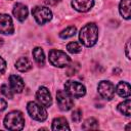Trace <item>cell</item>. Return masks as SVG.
Instances as JSON below:
<instances>
[{
  "label": "cell",
  "mask_w": 131,
  "mask_h": 131,
  "mask_svg": "<svg viewBox=\"0 0 131 131\" xmlns=\"http://www.w3.org/2000/svg\"><path fill=\"white\" fill-rule=\"evenodd\" d=\"M79 39L83 45L86 47H91L95 45L98 39V28L94 23H89L85 25L79 34Z\"/></svg>",
  "instance_id": "6da1fadb"
},
{
  "label": "cell",
  "mask_w": 131,
  "mask_h": 131,
  "mask_svg": "<svg viewBox=\"0 0 131 131\" xmlns=\"http://www.w3.org/2000/svg\"><path fill=\"white\" fill-rule=\"evenodd\" d=\"M4 126L8 130H21L25 126V119L19 111H12L4 118Z\"/></svg>",
  "instance_id": "7a4b0ae2"
},
{
  "label": "cell",
  "mask_w": 131,
  "mask_h": 131,
  "mask_svg": "<svg viewBox=\"0 0 131 131\" xmlns=\"http://www.w3.org/2000/svg\"><path fill=\"white\" fill-rule=\"evenodd\" d=\"M49 61L54 67L64 68L69 66V63L71 62V58L66 54V52L61 50L52 49L49 51Z\"/></svg>",
  "instance_id": "3957f363"
},
{
  "label": "cell",
  "mask_w": 131,
  "mask_h": 131,
  "mask_svg": "<svg viewBox=\"0 0 131 131\" xmlns=\"http://www.w3.org/2000/svg\"><path fill=\"white\" fill-rule=\"evenodd\" d=\"M27 111L30 115V117L36 121H40L43 122L46 120L47 118V112L46 110L43 107V105L38 104L35 101H30L27 105Z\"/></svg>",
  "instance_id": "277c9868"
},
{
  "label": "cell",
  "mask_w": 131,
  "mask_h": 131,
  "mask_svg": "<svg viewBox=\"0 0 131 131\" xmlns=\"http://www.w3.org/2000/svg\"><path fill=\"white\" fill-rule=\"evenodd\" d=\"M64 89H66V92L70 96L75 97V98L82 97L86 93V89L83 84H81L77 81H72V80H69L66 82Z\"/></svg>",
  "instance_id": "5b68a950"
},
{
  "label": "cell",
  "mask_w": 131,
  "mask_h": 131,
  "mask_svg": "<svg viewBox=\"0 0 131 131\" xmlns=\"http://www.w3.org/2000/svg\"><path fill=\"white\" fill-rule=\"evenodd\" d=\"M32 14L39 25H44L52 18L51 10L44 6H35L32 9Z\"/></svg>",
  "instance_id": "8992f818"
},
{
  "label": "cell",
  "mask_w": 131,
  "mask_h": 131,
  "mask_svg": "<svg viewBox=\"0 0 131 131\" xmlns=\"http://www.w3.org/2000/svg\"><path fill=\"white\" fill-rule=\"evenodd\" d=\"M56 101L58 107L61 111H69L74 106V100L72 99V96H70L63 90H58L56 92Z\"/></svg>",
  "instance_id": "52a82bcc"
},
{
  "label": "cell",
  "mask_w": 131,
  "mask_h": 131,
  "mask_svg": "<svg viewBox=\"0 0 131 131\" xmlns=\"http://www.w3.org/2000/svg\"><path fill=\"white\" fill-rule=\"evenodd\" d=\"M98 93L104 99L111 100L115 95V86L110 81H101L98 84Z\"/></svg>",
  "instance_id": "ba28073f"
},
{
  "label": "cell",
  "mask_w": 131,
  "mask_h": 131,
  "mask_svg": "<svg viewBox=\"0 0 131 131\" xmlns=\"http://www.w3.org/2000/svg\"><path fill=\"white\" fill-rule=\"evenodd\" d=\"M14 31L13 23L11 17L8 14L1 13L0 14V33L4 35H10Z\"/></svg>",
  "instance_id": "9c48e42d"
},
{
  "label": "cell",
  "mask_w": 131,
  "mask_h": 131,
  "mask_svg": "<svg viewBox=\"0 0 131 131\" xmlns=\"http://www.w3.org/2000/svg\"><path fill=\"white\" fill-rule=\"evenodd\" d=\"M36 97L38 99V101L45 107H48L52 104V98H51V94L49 92V90L44 87V86H41L37 93H36Z\"/></svg>",
  "instance_id": "30bf717a"
},
{
  "label": "cell",
  "mask_w": 131,
  "mask_h": 131,
  "mask_svg": "<svg viewBox=\"0 0 131 131\" xmlns=\"http://www.w3.org/2000/svg\"><path fill=\"white\" fill-rule=\"evenodd\" d=\"M94 5V0H73L72 6L79 12H87Z\"/></svg>",
  "instance_id": "8fae6325"
},
{
  "label": "cell",
  "mask_w": 131,
  "mask_h": 131,
  "mask_svg": "<svg viewBox=\"0 0 131 131\" xmlns=\"http://www.w3.org/2000/svg\"><path fill=\"white\" fill-rule=\"evenodd\" d=\"M9 85L13 92L20 93L25 88V82L24 80L16 75H11L9 77Z\"/></svg>",
  "instance_id": "7c38bea8"
},
{
  "label": "cell",
  "mask_w": 131,
  "mask_h": 131,
  "mask_svg": "<svg viewBox=\"0 0 131 131\" xmlns=\"http://www.w3.org/2000/svg\"><path fill=\"white\" fill-rule=\"evenodd\" d=\"M12 12H13V15L15 16L16 19H18L19 21H24L27 18L29 11H28V7L25 4H23V3H16L14 5V7H13Z\"/></svg>",
  "instance_id": "4fadbf2b"
},
{
  "label": "cell",
  "mask_w": 131,
  "mask_h": 131,
  "mask_svg": "<svg viewBox=\"0 0 131 131\" xmlns=\"http://www.w3.org/2000/svg\"><path fill=\"white\" fill-rule=\"evenodd\" d=\"M52 130H54V131H64V130H70V127L68 125L67 120L62 117H59V118H55L52 121Z\"/></svg>",
  "instance_id": "5bb4252c"
},
{
  "label": "cell",
  "mask_w": 131,
  "mask_h": 131,
  "mask_svg": "<svg viewBox=\"0 0 131 131\" xmlns=\"http://www.w3.org/2000/svg\"><path fill=\"white\" fill-rule=\"evenodd\" d=\"M130 85L128 82H124V81H121L119 82V84L117 85V88H116V91L117 93L121 96V97H129L130 96Z\"/></svg>",
  "instance_id": "9a60e30c"
},
{
  "label": "cell",
  "mask_w": 131,
  "mask_h": 131,
  "mask_svg": "<svg viewBox=\"0 0 131 131\" xmlns=\"http://www.w3.org/2000/svg\"><path fill=\"white\" fill-rule=\"evenodd\" d=\"M15 68L19 72H28L32 69V62L27 57H20L15 62Z\"/></svg>",
  "instance_id": "2e32d148"
},
{
  "label": "cell",
  "mask_w": 131,
  "mask_h": 131,
  "mask_svg": "<svg viewBox=\"0 0 131 131\" xmlns=\"http://www.w3.org/2000/svg\"><path fill=\"white\" fill-rule=\"evenodd\" d=\"M130 2L131 0H121L120 2V13L125 19L130 18Z\"/></svg>",
  "instance_id": "e0dca14e"
},
{
  "label": "cell",
  "mask_w": 131,
  "mask_h": 131,
  "mask_svg": "<svg viewBox=\"0 0 131 131\" xmlns=\"http://www.w3.org/2000/svg\"><path fill=\"white\" fill-rule=\"evenodd\" d=\"M33 57H34L35 61L39 66H44V63H45V55H44V52H43L42 48H40V47L34 48L33 49Z\"/></svg>",
  "instance_id": "ac0fdd59"
},
{
  "label": "cell",
  "mask_w": 131,
  "mask_h": 131,
  "mask_svg": "<svg viewBox=\"0 0 131 131\" xmlns=\"http://www.w3.org/2000/svg\"><path fill=\"white\" fill-rule=\"evenodd\" d=\"M130 106H131V101H130V99H127V100H125V101L119 103L118 110H119L120 113H122L123 115L129 117V116L131 115V112H130L131 107H130Z\"/></svg>",
  "instance_id": "d6986e66"
},
{
  "label": "cell",
  "mask_w": 131,
  "mask_h": 131,
  "mask_svg": "<svg viewBox=\"0 0 131 131\" xmlns=\"http://www.w3.org/2000/svg\"><path fill=\"white\" fill-rule=\"evenodd\" d=\"M98 122L94 118H88L82 125V129L84 130H93V129H98Z\"/></svg>",
  "instance_id": "ffe728a7"
},
{
  "label": "cell",
  "mask_w": 131,
  "mask_h": 131,
  "mask_svg": "<svg viewBox=\"0 0 131 131\" xmlns=\"http://www.w3.org/2000/svg\"><path fill=\"white\" fill-rule=\"evenodd\" d=\"M75 34H76V27L70 26V27L66 28L64 30H62V31L59 33V36H60V38H62V39H68V38H70V37H73Z\"/></svg>",
  "instance_id": "44dd1931"
},
{
  "label": "cell",
  "mask_w": 131,
  "mask_h": 131,
  "mask_svg": "<svg viewBox=\"0 0 131 131\" xmlns=\"http://www.w3.org/2000/svg\"><path fill=\"white\" fill-rule=\"evenodd\" d=\"M67 49H68L69 52H71L73 54H76V53H79L81 51V46L77 42H70L67 45Z\"/></svg>",
  "instance_id": "7402d4cb"
},
{
  "label": "cell",
  "mask_w": 131,
  "mask_h": 131,
  "mask_svg": "<svg viewBox=\"0 0 131 131\" xmlns=\"http://www.w3.org/2000/svg\"><path fill=\"white\" fill-rule=\"evenodd\" d=\"M0 91L7 98H12L13 97V91H12V89L10 87H8V85H6V84H3L0 87Z\"/></svg>",
  "instance_id": "603a6c76"
},
{
  "label": "cell",
  "mask_w": 131,
  "mask_h": 131,
  "mask_svg": "<svg viewBox=\"0 0 131 131\" xmlns=\"http://www.w3.org/2000/svg\"><path fill=\"white\" fill-rule=\"evenodd\" d=\"M79 70V63L75 62V63H72L71 66H69L68 68V71H67V75L68 76H73L77 73V71Z\"/></svg>",
  "instance_id": "cb8c5ba5"
},
{
  "label": "cell",
  "mask_w": 131,
  "mask_h": 131,
  "mask_svg": "<svg viewBox=\"0 0 131 131\" xmlns=\"http://www.w3.org/2000/svg\"><path fill=\"white\" fill-rule=\"evenodd\" d=\"M82 119V112L80 110H76L73 112L72 114V120L75 122V123H79Z\"/></svg>",
  "instance_id": "d4e9b609"
},
{
  "label": "cell",
  "mask_w": 131,
  "mask_h": 131,
  "mask_svg": "<svg viewBox=\"0 0 131 131\" xmlns=\"http://www.w3.org/2000/svg\"><path fill=\"white\" fill-rule=\"evenodd\" d=\"M6 69V62L5 60L0 56V74H3Z\"/></svg>",
  "instance_id": "484cf974"
},
{
  "label": "cell",
  "mask_w": 131,
  "mask_h": 131,
  "mask_svg": "<svg viewBox=\"0 0 131 131\" xmlns=\"http://www.w3.org/2000/svg\"><path fill=\"white\" fill-rule=\"evenodd\" d=\"M6 107H7V102L3 98H0V112L4 111Z\"/></svg>",
  "instance_id": "4316f807"
},
{
  "label": "cell",
  "mask_w": 131,
  "mask_h": 131,
  "mask_svg": "<svg viewBox=\"0 0 131 131\" xmlns=\"http://www.w3.org/2000/svg\"><path fill=\"white\" fill-rule=\"evenodd\" d=\"M59 2H60V0H45V3L49 6H54Z\"/></svg>",
  "instance_id": "83f0119b"
},
{
  "label": "cell",
  "mask_w": 131,
  "mask_h": 131,
  "mask_svg": "<svg viewBox=\"0 0 131 131\" xmlns=\"http://www.w3.org/2000/svg\"><path fill=\"white\" fill-rule=\"evenodd\" d=\"M129 50H130V41H128L127 44H126V56H127V58L130 59V53H129Z\"/></svg>",
  "instance_id": "f1b7e54d"
},
{
  "label": "cell",
  "mask_w": 131,
  "mask_h": 131,
  "mask_svg": "<svg viewBox=\"0 0 131 131\" xmlns=\"http://www.w3.org/2000/svg\"><path fill=\"white\" fill-rule=\"evenodd\" d=\"M2 44H3V40H2V39H1V38H0V46H1V45H2Z\"/></svg>",
  "instance_id": "f546056e"
}]
</instances>
